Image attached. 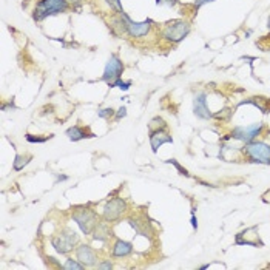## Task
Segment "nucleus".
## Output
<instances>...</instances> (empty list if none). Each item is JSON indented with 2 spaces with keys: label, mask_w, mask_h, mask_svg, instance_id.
<instances>
[{
  "label": "nucleus",
  "mask_w": 270,
  "mask_h": 270,
  "mask_svg": "<svg viewBox=\"0 0 270 270\" xmlns=\"http://www.w3.org/2000/svg\"><path fill=\"white\" fill-rule=\"evenodd\" d=\"M53 134H49V136H44V138H39V136H34V134H27L25 136V139H27L28 142H31V144H44V142H47L48 139H51Z\"/></svg>",
  "instance_id": "nucleus-19"
},
{
  "label": "nucleus",
  "mask_w": 270,
  "mask_h": 270,
  "mask_svg": "<svg viewBox=\"0 0 270 270\" xmlns=\"http://www.w3.org/2000/svg\"><path fill=\"white\" fill-rule=\"evenodd\" d=\"M113 87H117V88H121V90H124V91H127L130 87H131V82L130 80H122V79H119V80H116L114 83H113ZM111 87V88H113Z\"/></svg>",
  "instance_id": "nucleus-23"
},
{
  "label": "nucleus",
  "mask_w": 270,
  "mask_h": 270,
  "mask_svg": "<svg viewBox=\"0 0 270 270\" xmlns=\"http://www.w3.org/2000/svg\"><path fill=\"white\" fill-rule=\"evenodd\" d=\"M210 2H215V0H195V5H193V6H195L196 10H198V8H201L202 5L210 3Z\"/></svg>",
  "instance_id": "nucleus-28"
},
{
  "label": "nucleus",
  "mask_w": 270,
  "mask_h": 270,
  "mask_svg": "<svg viewBox=\"0 0 270 270\" xmlns=\"http://www.w3.org/2000/svg\"><path fill=\"white\" fill-rule=\"evenodd\" d=\"M71 6H80L82 5V0H66Z\"/></svg>",
  "instance_id": "nucleus-29"
},
{
  "label": "nucleus",
  "mask_w": 270,
  "mask_h": 270,
  "mask_svg": "<svg viewBox=\"0 0 270 270\" xmlns=\"http://www.w3.org/2000/svg\"><path fill=\"white\" fill-rule=\"evenodd\" d=\"M150 130H159V128H167V122L162 119V117H153V119L150 121V125H148Z\"/></svg>",
  "instance_id": "nucleus-18"
},
{
  "label": "nucleus",
  "mask_w": 270,
  "mask_h": 270,
  "mask_svg": "<svg viewBox=\"0 0 270 270\" xmlns=\"http://www.w3.org/2000/svg\"><path fill=\"white\" fill-rule=\"evenodd\" d=\"M264 130V124L259 122V124H252L247 127H235L230 133V138L236 139V141H241L244 144H249V142L255 141L261 133Z\"/></svg>",
  "instance_id": "nucleus-8"
},
{
  "label": "nucleus",
  "mask_w": 270,
  "mask_h": 270,
  "mask_svg": "<svg viewBox=\"0 0 270 270\" xmlns=\"http://www.w3.org/2000/svg\"><path fill=\"white\" fill-rule=\"evenodd\" d=\"M150 145L153 153H158V148L162 147L164 144H170L173 142V138L170 136V133L167 131V128H159V130H150Z\"/></svg>",
  "instance_id": "nucleus-12"
},
{
  "label": "nucleus",
  "mask_w": 270,
  "mask_h": 270,
  "mask_svg": "<svg viewBox=\"0 0 270 270\" xmlns=\"http://www.w3.org/2000/svg\"><path fill=\"white\" fill-rule=\"evenodd\" d=\"M104 2L111 8V10L117 14H122L124 13V8L121 5V0H104Z\"/></svg>",
  "instance_id": "nucleus-20"
},
{
  "label": "nucleus",
  "mask_w": 270,
  "mask_h": 270,
  "mask_svg": "<svg viewBox=\"0 0 270 270\" xmlns=\"http://www.w3.org/2000/svg\"><path fill=\"white\" fill-rule=\"evenodd\" d=\"M70 6L71 5L66 0H37L34 11H32V19L36 22H42L49 16L66 13Z\"/></svg>",
  "instance_id": "nucleus-1"
},
{
  "label": "nucleus",
  "mask_w": 270,
  "mask_h": 270,
  "mask_svg": "<svg viewBox=\"0 0 270 270\" xmlns=\"http://www.w3.org/2000/svg\"><path fill=\"white\" fill-rule=\"evenodd\" d=\"M125 116H127V108L122 107V108L117 110V113H116V117H114V119H116V121H119L121 117H125Z\"/></svg>",
  "instance_id": "nucleus-27"
},
{
  "label": "nucleus",
  "mask_w": 270,
  "mask_h": 270,
  "mask_svg": "<svg viewBox=\"0 0 270 270\" xmlns=\"http://www.w3.org/2000/svg\"><path fill=\"white\" fill-rule=\"evenodd\" d=\"M71 218L76 221V224L79 225L80 232L85 236L91 235L93 230H95V227L99 222V216H97V213L95 212V210H91L88 207H82V206L73 208Z\"/></svg>",
  "instance_id": "nucleus-3"
},
{
  "label": "nucleus",
  "mask_w": 270,
  "mask_h": 270,
  "mask_svg": "<svg viewBox=\"0 0 270 270\" xmlns=\"http://www.w3.org/2000/svg\"><path fill=\"white\" fill-rule=\"evenodd\" d=\"M133 250H134V247L131 242L124 241V239H116L113 247H111V255L114 258H127L131 255Z\"/></svg>",
  "instance_id": "nucleus-13"
},
{
  "label": "nucleus",
  "mask_w": 270,
  "mask_h": 270,
  "mask_svg": "<svg viewBox=\"0 0 270 270\" xmlns=\"http://www.w3.org/2000/svg\"><path fill=\"white\" fill-rule=\"evenodd\" d=\"M193 111H195L196 117H199L202 121L213 119V114L207 107V95L204 91L195 95V99H193Z\"/></svg>",
  "instance_id": "nucleus-11"
},
{
  "label": "nucleus",
  "mask_w": 270,
  "mask_h": 270,
  "mask_svg": "<svg viewBox=\"0 0 270 270\" xmlns=\"http://www.w3.org/2000/svg\"><path fill=\"white\" fill-rule=\"evenodd\" d=\"M110 224L111 222H108V221H99L97 225L95 227V230H93V239H96V241H100V242H105L108 241L110 238H111V227H110Z\"/></svg>",
  "instance_id": "nucleus-14"
},
{
  "label": "nucleus",
  "mask_w": 270,
  "mask_h": 270,
  "mask_svg": "<svg viewBox=\"0 0 270 270\" xmlns=\"http://www.w3.org/2000/svg\"><path fill=\"white\" fill-rule=\"evenodd\" d=\"M167 162H170V164H173V165H175V167H176V168H178V170H179V173H181V175H184V176H189V172H187V170H185V168H184V167H181V165H179L178 162H176V161H175V159H170V161H167Z\"/></svg>",
  "instance_id": "nucleus-25"
},
{
  "label": "nucleus",
  "mask_w": 270,
  "mask_h": 270,
  "mask_svg": "<svg viewBox=\"0 0 270 270\" xmlns=\"http://www.w3.org/2000/svg\"><path fill=\"white\" fill-rule=\"evenodd\" d=\"M97 269H100V270H105V269H113V263L110 259H107V261H102V263H97V266H96Z\"/></svg>",
  "instance_id": "nucleus-24"
},
{
  "label": "nucleus",
  "mask_w": 270,
  "mask_h": 270,
  "mask_svg": "<svg viewBox=\"0 0 270 270\" xmlns=\"http://www.w3.org/2000/svg\"><path fill=\"white\" fill-rule=\"evenodd\" d=\"M31 159H32L31 155H16L14 162H13V168L16 172H20L31 162Z\"/></svg>",
  "instance_id": "nucleus-16"
},
{
  "label": "nucleus",
  "mask_w": 270,
  "mask_h": 270,
  "mask_svg": "<svg viewBox=\"0 0 270 270\" xmlns=\"http://www.w3.org/2000/svg\"><path fill=\"white\" fill-rule=\"evenodd\" d=\"M232 114H233V111H232L230 108H224L222 111H219V113L213 114V117H215V119H221V121L227 122V121H230Z\"/></svg>",
  "instance_id": "nucleus-21"
},
{
  "label": "nucleus",
  "mask_w": 270,
  "mask_h": 270,
  "mask_svg": "<svg viewBox=\"0 0 270 270\" xmlns=\"http://www.w3.org/2000/svg\"><path fill=\"white\" fill-rule=\"evenodd\" d=\"M127 36L133 39H141L150 34L151 31V20H144V22H134L127 16Z\"/></svg>",
  "instance_id": "nucleus-9"
},
{
  "label": "nucleus",
  "mask_w": 270,
  "mask_h": 270,
  "mask_svg": "<svg viewBox=\"0 0 270 270\" xmlns=\"http://www.w3.org/2000/svg\"><path fill=\"white\" fill-rule=\"evenodd\" d=\"M79 244V238L71 229L64 227L61 232L51 236V246L54 250L61 255H68L73 250H76V246Z\"/></svg>",
  "instance_id": "nucleus-2"
},
{
  "label": "nucleus",
  "mask_w": 270,
  "mask_h": 270,
  "mask_svg": "<svg viewBox=\"0 0 270 270\" xmlns=\"http://www.w3.org/2000/svg\"><path fill=\"white\" fill-rule=\"evenodd\" d=\"M128 212V204L124 198H113L110 199L102 208V218L108 222H116L122 219Z\"/></svg>",
  "instance_id": "nucleus-6"
},
{
  "label": "nucleus",
  "mask_w": 270,
  "mask_h": 270,
  "mask_svg": "<svg viewBox=\"0 0 270 270\" xmlns=\"http://www.w3.org/2000/svg\"><path fill=\"white\" fill-rule=\"evenodd\" d=\"M122 73H124L122 61H121L117 54H111V56H110V59H108L107 65H105V70H104V74H102V80L107 83L110 88H111L113 83L121 79Z\"/></svg>",
  "instance_id": "nucleus-7"
},
{
  "label": "nucleus",
  "mask_w": 270,
  "mask_h": 270,
  "mask_svg": "<svg viewBox=\"0 0 270 270\" xmlns=\"http://www.w3.org/2000/svg\"><path fill=\"white\" fill-rule=\"evenodd\" d=\"M62 269H65V270H83V269H85V266H83L79 259L68 258L65 261V264L62 266Z\"/></svg>",
  "instance_id": "nucleus-17"
},
{
  "label": "nucleus",
  "mask_w": 270,
  "mask_h": 270,
  "mask_svg": "<svg viewBox=\"0 0 270 270\" xmlns=\"http://www.w3.org/2000/svg\"><path fill=\"white\" fill-rule=\"evenodd\" d=\"M190 22L184 20V19H176L172 22L164 23L162 28V37L170 42V44H179L185 37L190 34Z\"/></svg>",
  "instance_id": "nucleus-4"
},
{
  "label": "nucleus",
  "mask_w": 270,
  "mask_h": 270,
  "mask_svg": "<svg viewBox=\"0 0 270 270\" xmlns=\"http://www.w3.org/2000/svg\"><path fill=\"white\" fill-rule=\"evenodd\" d=\"M178 3V0H156V5H168V6H175Z\"/></svg>",
  "instance_id": "nucleus-26"
},
{
  "label": "nucleus",
  "mask_w": 270,
  "mask_h": 270,
  "mask_svg": "<svg viewBox=\"0 0 270 270\" xmlns=\"http://www.w3.org/2000/svg\"><path fill=\"white\" fill-rule=\"evenodd\" d=\"M241 153L249 162L270 164V145L263 141H252L241 148Z\"/></svg>",
  "instance_id": "nucleus-5"
},
{
  "label": "nucleus",
  "mask_w": 270,
  "mask_h": 270,
  "mask_svg": "<svg viewBox=\"0 0 270 270\" xmlns=\"http://www.w3.org/2000/svg\"><path fill=\"white\" fill-rule=\"evenodd\" d=\"M267 28L270 30V16H269V20H267Z\"/></svg>",
  "instance_id": "nucleus-31"
},
{
  "label": "nucleus",
  "mask_w": 270,
  "mask_h": 270,
  "mask_svg": "<svg viewBox=\"0 0 270 270\" xmlns=\"http://www.w3.org/2000/svg\"><path fill=\"white\" fill-rule=\"evenodd\" d=\"M97 116L102 117V119H110V117L114 116V110L113 108H102L97 111Z\"/></svg>",
  "instance_id": "nucleus-22"
},
{
  "label": "nucleus",
  "mask_w": 270,
  "mask_h": 270,
  "mask_svg": "<svg viewBox=\"0 0 270 270\" xmlns=\"http://www.w3.org/2000/svg\"><path fill=\"white\" fill-rule=\"evenodd\" d=\"M76 259H79L85 267L97 266V253L90 244H79L76 247Z\"/></svg>",
  "instance_id": "nucleus-10"
},
{
  "label": "nucleus",
  "mask_w": 270,
  "mask_h": 270,
  "mask_svg": "<svg viewBox=\"0 0 270 270\" xmlns=\"http://www.w3.org/2000/svg\"><path fill=\"white\" fill-rule=\"evenodd\" d=\"M65 134L73 142H78V141H82V139H85V138H93V136H95V134H93L88 128H85V127H80V125L70 127V128L66 130Z\"/></svg>",
  "instance_id": "nucleus-15"
},
{
  "label": "nucleus",
  "mask_w": 270,
  "mask_h": 270,
  "mask_svg": "<svg viewBox=\"0 0 270 270\" xmlns=\"http://www.w3.org/2000/svg\"><path fill=\"white\" fill-rule=\"evenodd\" d=\"M191 225H193V229H198V221H196L195 215H191Z\"/></svg>",
  "instance_id": "nucleus-30"
}]
</instances>
